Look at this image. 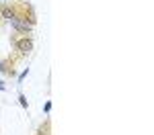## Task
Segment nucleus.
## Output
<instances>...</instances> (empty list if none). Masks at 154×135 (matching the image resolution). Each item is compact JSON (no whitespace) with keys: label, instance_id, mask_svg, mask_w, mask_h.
Instances as JSON below:
<instances>
[{"label":"nucleus","instance_id":"nucleus-1","mask_svg":"<svg viewBox=\"0 0 154 135\" xmlns=\"http://www.w3.org/2000/svg\"><path fill=\"white\" fill-rule=\"evenodd\" d=\"M12 22V27L16 29V31H23V33H29L31 29H33V22H29V20H23L21 16H16L14 20H10Z\"/></svg>","mask_w":154,"mask_h":135},{"label":"nucleus","instance_id":"nucleus-2","mask_svg":"<svg viewBox=\"0 0 154 135\" xmlns=\"http://www.w3.org/2000/svg\"><path fill=\"white\" fill-rule=\"evenodd\" d=\"M16 47H19L21 53H29L31 47H33V43H31V39H21V41L16 43Z\"/></svg>","mask_w":154,"mask_h":135},{"label":"nucleus","instance_id":"nucleus-3","mask_svg":"<svg viewBox=\"0 0 154 135\" xmlns=\"http://www.w3.org/2000/svg\"><path fill=\"white\" fill-rule=\"evenodd\" d=\"M2 16H4L6 20H14V18H16V12H14L12 8H8V6H6V8L2 10Z\"/></svg>","mask_w":154,"mask_h":135},{"label":"nucleus","instance_id":"nucleus-4","mask_svg":"<svg viewBox=\"0 0 154 135\" xmlns=\"http://www.w3.org/2000/svg\"><path fill=\"white\" fill-rule=\"evenodd\" d=\"M0 72H8V68H6L4 61H0Z\"/></svg>","mask_w":154,"mask_h":135},{"label":"nucleus","instance_id":"nucleus-5","mask_svg":"<svg viewBox=\"0 0 154 135\" xmlns=\"http://www.w3.org/2000/svg\"><path fill=\"white\" fill-rule=\"evenodd\" d=\"M19 100H21V106H25V108H27V98H25V96H21Z\"/></svg>","mask_w":154,"mask_h":135},{"label":"nucleus","instance_id":"nucleus-6","mask_svg":"<svg viewBox=\"0 0 154 135\" xmlns=\"http://www.w3.org/2000/svg\"><path fill=\"white\" fill-rule=\"evenodd\" d=\"M0 90H4V82L2 80H0Z\"/></svg>","mask_w":154,"mask_h":135}]
</instances>
